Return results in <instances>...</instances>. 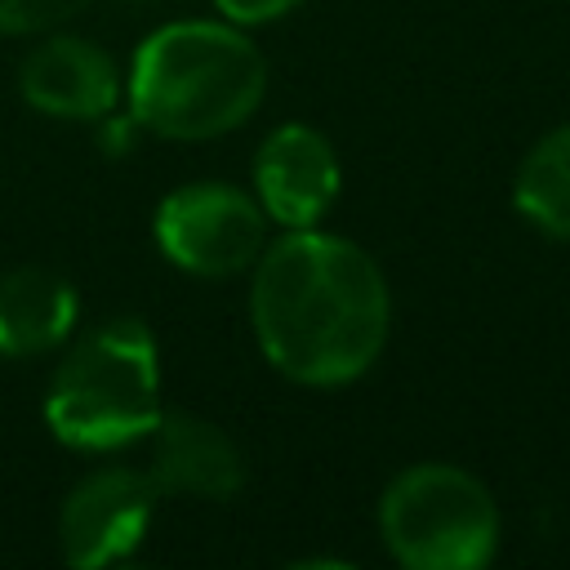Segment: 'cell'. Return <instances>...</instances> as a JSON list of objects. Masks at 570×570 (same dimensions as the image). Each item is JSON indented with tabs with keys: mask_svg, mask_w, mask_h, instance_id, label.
I'll return each instance as SVG.
<instances>
[{
	"mask_svg": "<svg viewBox=\"0 0 570 570\" xmlns=\"http://www.w3.org/2000/svg\"><path fill=\"white\" fill-rule=\"evenodd\" d=\"M249 330L263 361L303 387H347L392 334V289L370 249L325 227H294L249 267Z\"/></svg>",
	"mask_w": 570,
	"mask_h": 570,
	"instance_id": "1",
	"label": "cell"
},
{
	"mask_svg": "<svg viewBox=\"0 0 570 570\" xmlns=\"http://www.w3.org/2000/svg\"><path fill=\"white\" fill-rule=\"evenodd\" d=\"M267 94V58L227 18H174L129 62V120L165 142H209L240 129Z\"/></svg>",
	"mask_w": 570,
	"mask_h": 570,
	"instance_id": "2",
	"label": "cell"
},
{
	"mask_svg": "<svg viewBox=\"0 0 570 570\" xmlns=\"http://www.w3.org/2000/svg\"><path fill=\"white\" fill-rule=\"evenodd\" d=\"M160 343L142 316L89 325L58 361L45 392L49 432L80 454H111L160 419Z\"/></svg>",
	"mask_w": 570,
	"mask_h": 570,
	"instance_id": "3",
	"label": "cell"
},
{
	"mask_svg": "<svg viewBox=\"0 0 570 570\" xmlns=\"http://www.w3.org/2000/svg\"><path fill=\"white\" fill-rule=\"evenodd\" d=\"M379 534L405 570H481L494 561L503 521L490 485L459 463H410L379 499Z\"/></svg>",
	"mask_w": 570,
	"mask_h": 570,
	"instance_id": "4",
	"label": "cell"
},
{
	"mask_svg": "<svg viewBox=\"0 0 570 570\" xmlns=\"http://www.w3.org/2000/svg\"><path fill=\"white\" fill-rule=\"evenodd\" d=\"M160 254L200 281H227L258 263L267 245V214L254 191L218 178H196L160 196L151 218Z\"/></svg>",
	"mask_w": 570,
	"mask_h": 570,
	"instance_id": "5",
	"label": "cell"
},
{
	"mask_svg": "<svg viewBox=\"0 0 570 570\" xmlns=\"http://www.w3.org/2000/svg\"><path fill=\"white\" fill-rule=\"evenodd\" d=\"M160 490L147 468L107 463L85 472L58 508V548L76 570H102L138 552L151 530Z\"/></svg>",
	"mask_w": 570,
	"mask_h": 570,
	"instance_id": "6",
	"label": "cell"
},
{
	"mask_svg": "<svg viewBox=\"0 0 570 570\" xmlns=\"http://www.w3.org/2000/svg\"><path fill=\"white\" fill-rule=\"evenodd\" d=\"M343 191V160L334 142L303 120L276 125L254 151V200L281 232L321 227Z\"/></svg>",
	"mask_w": 570,
	"mask_h": 570,
	"instance_id": "7",
	"label": "cell"
},
{
	"mask_svg": "<svg viewBox=\"0 0 570 570\" xmlns=\"http://www.w3.org/2000/svg\"><path fill=\"white\" fill-rule=\"evenodd\" d=\"M120 62L71 31L45 36L18 71V94L36 116L49 120H71V125H94L107 120L120 107Z\"/></svg>",
	"mask_w": 570,
	"mask_h": 570,
	"instance_id": "8",
	"label": "cell"
},
{
	"mask_svg": "<svg viewBox=\"0 0 570 570\" xmlns=\"http://www.w3.org/2000/svg\"><path fill=\"white\" fill-rule=\"evenodd\" d=\"M147 441H151L147 476L160 494H191L205 503H227L240 494L245 454L214 419L187 410H160Z\"/></svg>",
	"mask_w": 570,
	"mask_h": 570,
	"instance_id": "9",
	"label": "cell"
},
{
	"mask_svg": "<svg viewBox=\"0 0 570 570\" xmlns=\"http://www.w3.org/2000/svg\"><path fill=\"white\" fill-rule=\"evenodd\" d=\"M80 316V294L49 267H13L0 276V356L31 361L58 352Z\"/></svg>",
	"mask_w": 570,
	"mask_h": 570,
	"instance_id": "10",
	"label": "cell"
},
{
	"mask_svg": "<svg viewBox=\"0 0 570 570\" xmlns=\"http://www.w3.org/2000/svg\"><path fill=\"white\" fill-rule=\"evenodd\" d=\"M512 205L534 232L570 245V120L548 129L521 156L512 178Z\"/></svg>",
	"mask_w": 570,
	"mask_h": 570,
	"instance_id": "11",
	"label": "cell"
},
{
	"mask_svg": "<svg viewBox=\"0 0 570 570\" xmlns=\"http://www.w3.org/2000/svg\"><path fill=\"white\" fill-rule=\"evenodd\" d=\"M94 0H0V36H45L85 13Z\"/></svg>",
	"mask_w": 570,
	"mask_h": 570,
	"instance_id": "12",
	"label": "cell"
},
{
	"mask_svg": "<svg viewBox=\"0 0 570 570\" xmlns=\"http://www.w3.org/2000/svg\"><path fill=\"white\" fill-rule=\"evenodd\" d=\"M303 0H214L218 18L236 22V27H267L276 18H285L289 9H298Z\"/></svg>",
	"mask_w": 570,
	"mask_h": 570,
	"instance_id": "13",
	"label": "cell"
}]
</instances>
